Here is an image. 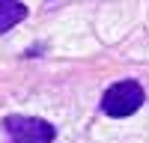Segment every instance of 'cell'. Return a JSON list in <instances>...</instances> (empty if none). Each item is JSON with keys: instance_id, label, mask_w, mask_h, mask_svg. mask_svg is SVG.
Here are the masks:
<instances>
[{"instance_id": "cell-1", "label": "cell", "mask_w": 149, "mask_h": 143, "mask_svg": "<svg viewBox=\"0 0 149 143\" xmlns=\"http://www.w3.org/2000/svg\"><path fill=\"white\" fill-rule=\"evenodd\" d=\"M146 101V92L137 81H119L113 83L107 92H104V99H102V110L107 116H131V113H137L140 110V104Z\"/></svg>"}, {"instance_id": "cell-2", "label": "cell", "mask_w": 149, "mask_h": 143, "mask_svg": "<svg viewBox=\"0 0 149 143\" xmlns=\"http://www.w3.org/2000/svg\"><path fill=\"white\" fill-rule=\"evenodd\" d=\"M3 128L12 143H51L57 137V128L39 116H6Z\"/></svg>"}, {"instance_id": "cell-3", "label": "cell", "mask_w": 149, "mask_h": 143, "mask_svg": "<svg viewBox=\"0 0 149 143\" xmlns=\"http://www.w3.org/2000/svg\"><path fill=\"white\" fill-rule=\"evenodd\" d=\"M24 18H27V6L24 3H18V0H3V3H0V33L12 30Z\"/></svg>"}, {"instance_id": "cell-4", "label": "cell", "mask_w": 149, "mask_h": 143, "mask_svg": "<svg viewBox=\"0 0 149 143\" xmlns=\"http://www.w3.org/2000/svg\"><path fill=\"white\" fill-rule=\"evenodd\" d=\"M0 3H3V0H0Z\"/></svg>"}]
</instances>
